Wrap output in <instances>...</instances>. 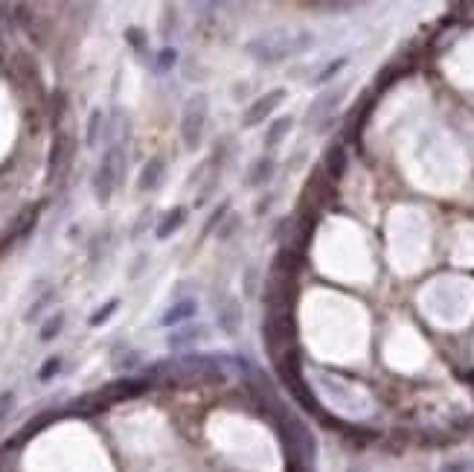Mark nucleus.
<instances>
[{
    "label": "nucleus",
    "instance_id": "13",
    "mask_svg": "<svg viewBox=\"0 0 474 472\" xmlns=\"http://www.w3.org/2000/svg\"><path fill=\"white\" fill-rule=\"evenodd\" d=\"M116 309H120V301H116V298H114V301H108L105 306H100V309H96V312L90 315V327H102V324L111 318V315H114Z\"/></svg>",
    "mask_w": 474,
    "mask_h": 472
},
{
    "label": "nucleus",
    "instance_id": "6",
    "mask_svg": "<svg viewBox=\"0 0 474 472\" xmlns=\"http://www.w3.org/2000/svg\"><path fill=\"white\" fill-rule=\"evenodd\" d=\"M219 327L227 332V336H236L242 327V306L233 298H224V306L219 303Z\"/></svg>",
    "mask_w": 474,
    "mask_h": 472
},
{
    "label": "nucleus",
    "instance_id": "18",
    "mask_svg": "<svg viewBox=\"0 0 474 472\" xmlns=\"http://www.w3.org/2000/svg\"><path fill=\"white\" fill-rule=\"evenodd\" d=\"M50 301H53V294H44L41 301H35V303L29 306V312H27V321H35V315H41V309H44Z\"/></svg>",
    "mask_w": 474,
    "mask_h": 472
},
{
    "label": "nucleus",
    "instance_id": "5",
    "mask_svg": "<svg viewBox=\"0 0 474 472\" xmlns=\"http://www.w3.org/2000/svg\"><path fill=\"white\" fill-rule=\"evenodd\" d=\"M195 315H198V301H192V298H184V301H177L175 306H169L163 312V318H161V327H181L187 321H192Z\"/></svg>",
    "mask_w": 474,
    "mask_h": 472
},
{
    "label": "nucleus",
    "instance_id": "2",
    "mask_svg": "<svg viewBox=\"0 0 474 472\" xmlns=\"http://www.w3.org/2000/svg\"><path fill=\"white\" fill-rule=\"evenodd\" d=\"M204 126H207V96L195 93L187 103L184 114H181V140L189 152H195L204 140Z\"/></svg>",
    "mask_w": 474,
    "mask_h": 472
},
{
    "label": "nucleus",
    "instance_id": "15",
    "mask_svg": "<svg viewBox=\"0 0 474 472\" xmlns=\"http://www.w3.org/2000/svg\"><path fill=\"white\" fill-rule=\"evenodd\" d=\"M344 166H346V152H344L341 146H334V149L329 152V169H332L334 178H338V175L344 172Z\"/></svg>",
    "mask_w": 474,
    "mask_h": 472
},
{
    "label": "nucleus",
    "instance_id": "3",
    "mask_svg": "<svg viewBox=\"0 0 474 472\" xmlns=\"http://www.w3.org/2000/svg\"><path fill=\"white\" fill-rule=\"evenodd\" d=\"M285 100V88H273L271 93H262L259 100H253L245 114H242V126L245 129H253V126H259L262 120H268V117L280 108V103Z\"/></svg>",
    "mask_w": 474,
    "mask_h": 472
},
{
    "label": "nucleus",
    "instance_id": "16",
    "mask_svg": "<svg viewBox=\"0 0 474 472\" xmlns=\"http://www.w3.org/2000/svg\"><path fill=\"white\" fill-rule=\"evenodd\" d=\"M58 370H62V359L53 356V359H47V362H44V367H41V370H38V379H41V382H50Z\"/></svg>",
    "mask_w": 474,
    "mask_h": 472
},
{
    "label": "nucleus",
    "instance_id": "19",
    "mask_svg": "<svg viewBox=\"0 0 474 472\" xmlns=\"http://www.w3.org/2000/svg\"><path fill=\"white\" fill-rule=\"evenodd\" d=\"M15 405V393L12 391H4V393H0V420H4L6 417V411Z\"/></svg>",
    "mask_w": 474,
    "mask_h": 472
},
{
    "label": "nucleus",
    "instance_id": "14",
    "mask_svg": "<svg viewBox=\"0 0 474 472\" xmlns=\"http://www.w3.org/2000/svg\"><path fill=\"white\" fill-rule=\"evenodd\" d=\"M100 126H102V111L96 108L93 114H90V123H88V137H85V143L93 149L96 146V140H100Z\"/></svg>",
    "mask_w": 474,
    "mask_h": 472
},
{
    "label": "nucleus",
    "instance_id": "12",
    "mask_svg": "<svg viewBox=\"0 0 474 472\" xmlns=\"http://www.w3.org/2000/svg\"><path fill=\"white\" fill-rule=\"evenodd\" d=\"M62 329H65V315H62V312H55V315H50V321L41 327V332H38V339H41V341H53Z\"/></svg>",
    "mask_w": 474,
    "mask_h": 472
},
{
    "label": "nucleus",
    "instance_id": "1",
    "mask_svg": "<svg viewBox=\"0 0 474 472\" xmlns=\"http://www.w3.org/2000/svg\"><path fill=\"white\" fill-rule=\"evenodd\" d=\"M123 172H126L123 143H114L102 155V164H100V169H96V181H93V190H96V199H100V204H108V199L114 195L116 184H120V178H123Z\"/></svg>",
    "mask_w": 474,
    "mask_h": 472
},
{
    "label": "nucleus",
    "instance_id": "11",
    "mask_svg": "<svg viewBox=\"0 0 474 472\" xmlns=\"http://www.w3.org/2000/svg\"><path fill=\"white\" fill-rule=\"evenodd\" d=\"M163 169H166V161L163 157H151L143 169V178H140V190H154L163 178Z\"/></svg>",
    "mask_w": 474,
    "mask_h": 472
},
{
    "label": "nucleus",
    "instance_id": "4",
    "mask_svg": "<svg viewBox=\"0 0 474 472\" xmlns=\"http://www.w3.org/2000/svg\"><path fill=\"white\" fill-rule=\"evenodd\" d=\"M341 96H344V88H332V91H323L318 100L311 103V108H309V117H306V123H309V129H323L326 126V120L332 117V105H338L341 103Z\"/></svg>",
    "mask_w": 474,
    "mask_h": 472
},
{
    "label": "nucleus",
    "instance_id": "7",
    "mask_svg": "<svg viewBox=\"0 0 474 472\" xmlns=\"http://www.w3.org/2000/svg\"><path fill=\"white\" fill-rule=\"evenodd\" d=\"M201 339H207V327H201V324H189V327H181V329H175L172 336H169V347H189V344H195V341H201Z\"/></svg>",
    "mask_w": 474,
    "mask_h": 472
},
{
    "label": "nucleus",
    "instance_id": "21",
    "mask_svg": "<svg viewBox=\"0 0 474 472\" xmlns=\"http://www.w3.org/2000/svg\"><path fill=\"white\" fill-rule=\"evenodd\" d=\"M126 38H128V44L143 47V35H140V29H128V32H126Z\"/></svg>",
    "mask_w": 474,
    "mask_h": 472
},
{
    "label": "nucleus",
    "instance_id": "17",
    "mask_svg": "<svg viewBox=\"0 0 474 472\" xmlns=\"http://www.w3.org/2000/svg\"><path fill=\"white\" fill-rule=\"evenodd\" d=\"M177 62V50H172V47H166L161 55H157V70H169L172 65Z\"/></svg>",
    "mask_w": 474,
    "mask_h": 472
},
{
    "label": "nucleus",
    "instance_id": "8",
    "mask_svg": "<svg viewBox=\"0 0 474 472\" xmlns=\"http://www.w3.org/2000/svg\"><path fill=\"white\" fill-rule=\"evenodd\" d=\"M294 129V117H276V120L271 123V129L265 131V149H276L280 146L285 137H288V131Z\"/></svg>",
    "mask_w": 474,
    "mask_h": 472
},
{
    "label": "nucleus",
    "instance_id": "10",
    "mask_svg": "<svg viewBox=\"0 0 474 472\" xmlns=\"http://www.w3.org/2000/svg\"><path fill=\"white\" fill-rule=\"evenodd\" d=\"M273 175V157L271 155H265V157H259L253 166H250V172H248V178H245V184L248 187H262L268 178Z\"/></svg>",
    "mask_w": 474,
    "mask_h": 472
},
{
    "label": "nucleus",
    "instance_id": "20",
    "mask_svg": "<svg viewBox=\"0 0 474 472\" xmlns=\"http://www.w3.org/2000/svg\"><path fill=\"white\" fill-rule=\"evenodd\" d=\"M245 291H248V298H253V294H256V274L253 271L245 274Z\"/></svg>",
    "mask_w": 474,
    "mask_h": 472
},
{
    "label": "nucleus",
    "instance_id": "9",
    "mask_svg": "<svg viewBox=\"0 0 474 472\" xmlns=\"http://www.w3.org/2000/svg\"><path fill=\"white\" fill-rule=\"evenodd\" d=\"M184 222H187V210H184V207H172V210L163 216V219H161V225H157L154 236H157V240H169V236H172L177 228H181Z\"/></svg>",
    "mask_w": 474,
    "mask_h": 472
}]
</instances>
